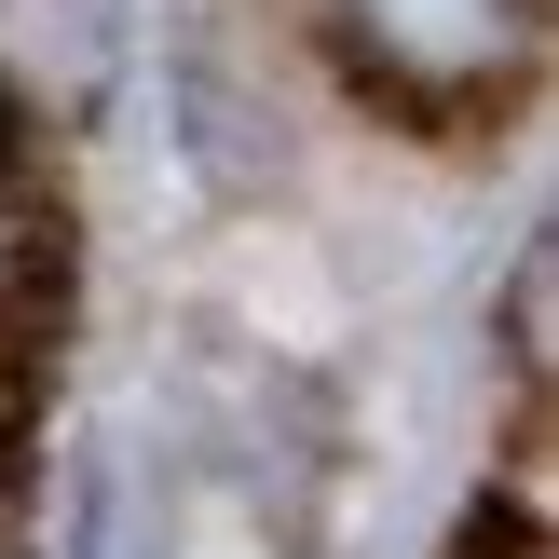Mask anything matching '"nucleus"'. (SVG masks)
Segmentation results:
<instances>
[{
    "label": "nucleus",
    "mask_w": 559,
    "mask_h": 559,
    "mask_svg": "<svg viewBox=\"0 0 559 559\" xmlns=\"http://www.w3.org/2000/svg\"><path fill=\"white\" fill-rule=\"evenodd\" d=\"M314 41L382 123L478 136L546 82V0H314Z\"/></svg>",
    "instance_id": "nucleus-1"
},
{
    "label": "nucleus",
    "mask_w": 559,
    "mask_h": 559,
    "mask_svg": "<svg viewBox=\"0 0 559 559\" xmlns=\"http://www.w3.org/2000/svg\"><path fill=\"white\" fill-rule=\"evenodd\" d=\"M136 69V0H0V123L41 151L82 136Z\"/></svg>",
    "instance_id": "nucleus-2"
},
{
    "label": "nucleus",
    "mask_w": 559,
    "mask_h": 559,
    "mask_svg": "<svg viewBox=\"0 0 559 559\" xmlns=\"http://www.w3.org/2000/svg\"><path fill=\"white\" fill-rule=\"evenodd\" d=\"M506 382H519V409H546V382H559V246L546 233L506 260Z\"/></svg>",
    "instance_id": "nucleus-3"
},
{
    "label": "nucleus",
    "mask_w": 559,
    "mask_h": 559,
    "mask_svg": "<svg viewBox=\"0 0 559 559\" xmlns=\"http://www.w3.org/2000/svg\"><path fill=\"white\" fill-rule=\"evenodd\" d=\"M69 533H82V559H164V533H151V491H136V464H123V451H96V464H82Z\"/></svg>",
    "instance_id": "nucleus-4"
}]
</instances>
